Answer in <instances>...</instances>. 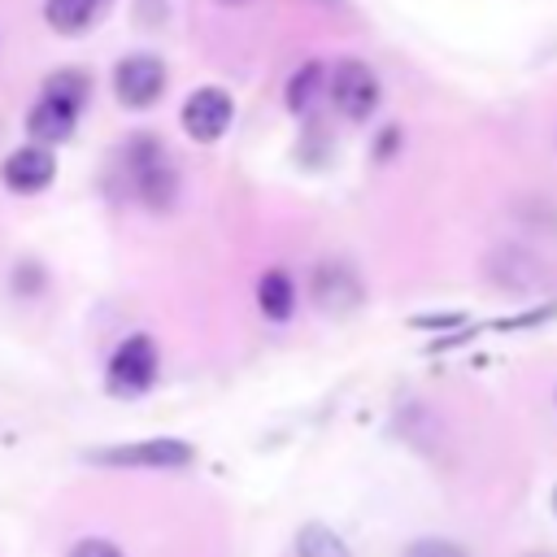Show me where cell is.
Returning a JSON list of instances; mask_svg holds the SVG:
<instances>
[{
  "label": "cell",
  "instance_id": "obj_1",
  "mask_svg": "<svg viewBox=\"0 0 557 557\" xmlns=\"http://www.w3.org/2000/svg\"><path fill=\"white\" fill-rule=\"evenodd\" d=\"M91 96V78L83 70H57L44 78L30 113H26V135L30 144H65L78 126V113Z\"/></svg>",
  "mask_w": 557,
  "mask_h": 557
},
{
  "label": "cell",
  "instance_id": "obj_2",
  "mask_svg": "<svg viewBox=\"0 0 557 557\" xmlns=\"http://www.w3.org/2000/svg\"><path fill=\"white\" fill-rule=\"evenodd\" d=\"M157 366H161L157 344H152L148 335H126V339L113 348L109 366H104V387H109L117 400H135V396H144V392L157 383Z\"/></svg>",
  "mask_w": 557,
  "mask_h": 557
},
{
  "label": "cell",
  "instance_id": "obj_3",
  "mask_svg": "<svg viewBox=\"0 0 557 557\" xmlns=\"http://www.w3.org/2000/svg\"><path fill=\"white\" fill-rule=\"evenodd\" d=\"M131 183L148 209H170V200L178 196V170L170 165L165 148L152 135H139L131 144Z\"/></svg>",
  "mask_w": 557,
  "mask_h": 557
},
{
  "label": "cell",
  "instance_id": "obj_4",
  "mask_svg": "<svg viewBox=\"0 0 557 557\" xmlns=\"http://www.w3.org/2000/svg\"><path fill=\"white\" fill-rule=\"evenodd\" d=\"M553 274L557 270L548 265V257H540L527 244H496L487 252V278L496 287H505V292H522V296L527 292H544Z\"/></svg>",
  "mask_w": 557,
  "mask_h": 557
},
{
  "label": "cell",
  "instance_id": "obj_5",
  "mask_svg": "<svg viewBox=\"0 0 557 557\" xmlns=\"http://www.w3.org/2000/svg\"><path fill=\"white\" fill-rule=\"evenodd\" d=\"M191 457H196V448L183 440H144V444H113V448L87 453V461L122 466V470H183V466H191Z\"/></svg>",
  "mask_w": 557,
  "mask_h": 557
},
{
  "label": "cell",
  "instance_id": "obj_6",
  "mask_svg": "<svg viewBox=\"0 0 557 557\" xmlns=\"http://www.w3.org/2000/svg\"><path fill=\"white\" fill-rule=\"evenodd\" d=\"M165 91V65L152 52H131L113 65V96L122 109H152Z\"/></svg>",
  "mask_w": 557,
  "mask_h": 557
},
{
  "label": "cell",
  "instance_id": "obj_7",
  "mask_svg": "<svg viewBox=\"0 0 557 557\" xmlns=\"http://www.w3.org/2000/svg\"><path fill=\"white\" fill-rule=\"evenodd\" d=\"M379 78L366 61L357 57H344L335 70H331V104L348 117V122H366L374 109H379Z\"/></svg>",
  "mask_w": 557,
  "mask_h": 557
},
{
  "label": "cell",
  "instance_id": "obj_8",
  "mask_svg": "<svg viewBox=\"0 0 557 557\" xmlns=\"http://www.w3.org/2000/svg\"><path fill=\"white\" fill-rule=\"evenodd\" d=\"M231 113H235V104H231V96H226L222 87H196V91L183 100V131H187V139H196V144H213V139L226 135Z\"/></svg>",
  "mask_w": 557,
  "mask_h": 557
},
{
  "label": "cell",
  "instance_id": "obj_9",
  "mask_svg": "<svg viewBox=\"0 0 557 557\" xmlns=\"http://www.w3.org/2000/svg\"><path fill=\"white\" fill-rule=\"evenodd\" d=\"M52 174H57V157H52V148H44V144H22L17 152L4 157V170H0L4 187L17 191V196L44 191V187L52 183Z\"/></svg>",
  "mask_w": 557,
  "mask_h": 557
},
{
  "label": "cell",
  "instance_id": "obj_10",
  "mask_svg": "<svg viewBox=\"0 0 557 557\" xmlns=\"http://www.w3.org/2000/svg\"><path fill=\"white\" fill-rule=\"evenodd\" d=\"M109 13V0H44V22L57 35H83Z\"/></svg>",
  "mask_w": 557,
  "mask_h": 557
},
{
  "label": "cell",
  "instance_id": "obj_11",
  "mask_svg": "<svg viewBox=\"0 0 557 557\" xmlns=\"http://www.w3.org/2000/svg\"><path fill=\"white\" fill-rule=\"evenodd\" d=\"M257 309L270 318V322H287L292 309H296V283L287 270H265L257 278Z\"/></svg>",
  "mask_w": 557,
  "mask_h": 557
},
{
  "label": "cell",
  "instance_id": "obj_12",
  "mask_svg": "<svg viewBox=\"0 0 557 557\" xmlns=\"http://www.w3.org/2000/svg\"><path fill=\"white\" fill-rule=\"evenodd\" d=\"M296 557H352V553L326 522H305L296 531Z\"/></svg>",
  "mask_w": 557,
  "mask_h": 557
},
{
  "label": "cell",
  "instance_id": "obj_13",
  "mask_svg": "<svg viewBox=\"0 0 557 557\" xmlns=\"http://www.w3.org/2000/svg\"><path fill=\"white\" fill-rule=\"evenodd\" d=\"M318 87H322V65L318 61H309V65H300L292 78H287V91H283V100H287V109L292 113H305L309 104H313V96H318Z\"/></svg>",
  "mask_w": 557,
  "mask_h": 557
},
{
  "label": "cell",
  "instance_id": "obj_14",
  "mask_svg": "<svg viewBox=\"0 0 557 557\" xmlns=\"http://www.w3.org/2000/svg\"><path fill=\"white\" fill-rule=\"evenodd\" d=\"M400 557H470L461 544H453V540H440V535H422V540H413Z\"/></svg>",
  "mask_w": 557,
  "mask_h": 557
},
{
  "label": "cell",
  "instance_id": "obj_15",
  "mask_svg": "<svg viewBox=\"0 0 557 557\" xmlns=\"http://www.w3.org/2000/svg\"><path fill=\"white\" fill-rule=\"evenodd\" d=\"M70 557H122V548H117L113 540L87 535V540H78V544H74V553H70Z\"/></svg>",
  "mask_w": 557,
  "mask_h": 557
},
{
  "label": "cell",
  "instance_id": "obj_16",
  "mask_svg": "<svg viewBox=\"0 0 557 557\" xmlns=\"http://www.w3.org/2000/svg\"><path fill=\"white\" fill-rule=\"evenodd\" d=\"M553 513H557V483H553Z\"/></svg>",
  "mask_w": 557,
  "mask_h": 557
},
{
  "label": "cell",
  "instance_id": "obj_17",
  "mask_svg": "<svg viewBox=\"0 0 557 557\" xmlns=\"http://www.w3.org/2000/svg\"><path fill=\"white\" fill-rule=\"evenodd\" d=\"M531 557H553V553H531Z\"/></svg>",
  "mask_w": 557,
  "mask_h": 557
},
{
  "label": "cell",
  "instance_id": "obj_18",
  "mask_svg": "<svg viewBox=\"0 0 557 557\" xmlns=\"http://www.w3.org/2000/svg\"><path fill=\"white\" fill-rule=\"evenodd\" d=\"M231 4H239V0H231Z\"/></svg>",
  "mask_w": 557,
  "mask_h": 557
}]
</instances>
